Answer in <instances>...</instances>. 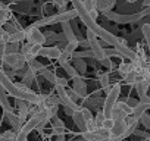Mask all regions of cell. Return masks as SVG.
<instances>
[{"instance_id":"cell-1","label":"cell","mask_w":150,"mask_h":141,"mask_svg":"<svg viewBox=\"0 0 150 141\" xmlns=\"http://www.w3.org/2000/svg\"><path fill=\"white\" fill-rule=\"evenodd\" d=\"M71 3L74 5V9L78 12V18L81 19L83 25H84L88 31H91L97 38L103 40L105 43H108V44H110V46H115V44H118V43L124 41L122 38H119V37L113 35V34H112V32H109L108 30L102 28V27L96 22V19H93V18H91V15L84 9V6H83V3H81V0H71Z\"/></svg>"},{"instance_id":"cell-2","label":"cell","mask_w":150,"mask_h":141,"mask_svg":"<svg viewBox=\"0 0 150 141\" xmlns=\"http://www.w3.org/2000/svg\"><path fill=\"white\" fill-rule=\"evenodd\" d=\"M0 85L6 90L8 94H11V96L15 97V99L27 100V102H30L31 104H35V106H37V103H38V100H40V94L34 93L33 90H30V88L22 90V88H19L18 84H15V82L8 77V74L3 70L2 66H0Z\"/></svg>"},{"instance_id":"cell-3","label":"cell","mask_w":150,"mask_h":141,"mask_svg":"<svg viewBox=\"0 0 150 141\" xmlns=\"http://www.w3.org/2000/svg\"><path fill=\"white\" fill-rule=\"evenodd\" d=\"M78 18V12L75 9H71V11H62V12H57L54 15H49V16H44L41 19H38L37 22L33 24V27L35 28H41V27H46V25H53V24H63V22H71L72 19Z\"/></svg>"},{"instance_id":"cell-4","label":"cell","mask_w":150,"mask_h":141,"mask_svg":"<svg viewBox=\"0 0 150 141\" xmlns=\"http://www.w3.org/2000/svg\"><path fill=\"white\" fill-rule=\"evenodd\" d=\"M121 96V84H113L109 90H108V94H106V99L103 102V106H102V112L105 115V118H110V112L113 109V106L116 104L118 99Z\"/></svg>"},{"instance_id":"cell-5","label":"cell","mask_w":150,"mask_h":141,"mask_svg":"<svg viewBox=\"0 0 150 141\" xmlns=\"http://www.w3.org/2000/svg\"><path fill=\"white\" fill-rule=\"evenodd\" d=\"M105 18H108L109 21H113L116 24H135L138 22L141 18H144L141 15V12H135V13H129V15H122V13H116L112 11L103 12Z\"/></svg>"},{"instance_id":"cell-6","label":"cell","mask_w":150,"mask_h":141,"mask_svg":"<svg viewBox=\"0 0 150 141\" xmlns=\"http://www.w3.org/2000/svg\"><path fill=\"white\" fill-rule=\"evenodd\" d=\"M81 137L84 138V141H110V131L103 126H96L93 131H83Z\"/></svg>"},{"instance_id":"cell-7","label":"cell","mask_w":150,"mask_h":141,"mask_svg":"<svg viewBox=\"0 0 150 141\" xmlns=\"http://www.w3.org/2000/svg\"><path fill=\"white\" fill-rule=\"evenodd\" d=\"M3 63H5L6 66H9L11 69H15V70L24 69V66L27 65V62H25V57H24V54H22L21 51L5 54Z\"/></svg>"},{"instance_id":"cell-8","label":"cell","mask_w":150,"mask_h":141,"mask_svg":"<svg viewBox=\"0 0 150 141\" xmlns=\"http://www.w3.org/2000/svg\"><path fill=\"white\" fill-rule=\"evenodd\" d=\"M25 34H27V37H25L27 43L34 44V46H44L46 44V37L40 31V28H35V27L31 25L25 30Z\"/></svg>"},{"instance_id":"cell-9","label":"cell","mask_w":150,"mask_h":141,"mask_svg":"<svg viewBox=\"0 0 150 141\" xmlns=\"http://www.w3.org/2000/svg\"><path fill=\"white\" fill-rule=\"evenodd\" d=\"M54 88H56V96H57V99H59V103L63 106V107H69V109H72L74 112L75 110H80V107L81 106H78L77 104V102H74L69 96H68V93H66V88L65 87H60V85H54Z\"/></svg>"},{"instance_id":"cell-10","label":"cell","mask_w":150,"mask_h":141,"mask_svg":"<svg viewBox=\"0 0 150 141\" xmlns=\"http://www.w3.org/2000/svg\"><path fill=\"white\" fill-rule=\"evenodd\" d=\"M87 41H88V44H90V50H91L93 54H94V59H97L99 62L103 60V59L106 57L105 53H103V47H102L99 38H97L91 31H88V30H87Z\"/></svg>"},{"instance_id":"cell-11","label":"cell","mask_w":150,"mask_h":141,"mask_svg":"<svg viewBox=\"0 0 150 141\" xmlns=\"http://www.w3.org/2000/svg\"><path fill=\"white\" fill-rule=\"evenodd\" d=\"M113 49L116 50V53H118V56H119V57L129 59V62H131V63L137 62V60L141 57V56H138V54H137V51H134L132 49H129V47L127 46V43H125V41H121V43L115 44V46H113Z\"/></svg>"},{"instance_id":"cell-12","label":"cell","mask_w":150,"mask_h":141,"mask_svg":"<svg viewBox=\"0 0 150 141\" xmlns=\"http://www.w3.org/2000/svg\"><path fill=\"white\" fill-rule=\"evenodd\" d=\"M60 53H62V50L57 46H41L40 47V51H38V56L57 60L59 56H60Z\"/></svg>"},{"instance_id":"cell-13","label":"cell","mask_w":150,"mask_h":141,"mask_svg":"<svg viewBox=\"0 0 150 141\" xmlns=\"http://www.w3.org/2000/svg\"><path fill=\"white\" fill-rule=\"evenodd\" d=\"M74 91L78 94L80 99H86L87 97V84L83 81L81 75L74 78Z\"/></svg>"},{"instance_id":"cell-14","label":"cell","mask_w":150,"mask_h":141,"mask_svg":"<svg viewBox=\"0 0 150 141\" xmlns=\"http://www.w3.org/2000/svg\"><path fill=\"white\" fill-rule=\"evenodd\" d=\"M16 104H18V109H19L18 116H19V119H21L22 125H24V122L27 121V118H28V115H30V107H31V106H28V104H31V103H30V102H27V100L16 99Z\"/></svg>"},{"instance_id":"cell-15","label":"cell","mask_w":150,"mask_h":141,"mask_svg":"<svg viewBox=\"0 0 150 141\" xmlns=\"http://www.w3.org/2000/svg\"><path fill=\"white\" fill-rule=\"evenodd\" d=\"M5 115H6V118H8V122L11 123L12 129L18 132V131L22 128V122H21L19 116H18V115H15L12 110H5Z\"/></svg>"},{"instance_id":"cell-16","label":"cell","mask_w":150,"mask_h":141,"mask_svg":"<svg viewBox=\"0 0 150 141\" xmlns=\"http://www.w3.org/2000/svg\"><path fill=\"white\" fill-rule=\"evenodd\" d=\"M62 31H63V38H65L68 43L78 40L77 35H75V31H74L72 25H71L69 22H63V24H62Z\"/></svg>"},{"instance_id":"cell-17","label":"cell","mask_w":150,"mask_h":141,"mask_svg":"<svg viewBox=\"0 0 150 141\" xmlns=\"http://www.w3.org/2000/svg\"><path fill=\"white\" fill-rule=\"evenodd\" d=\"M150 109V103H144V102H138V104L132 109V116L135 118V119H138L140 121V118L147 112Z\"/></svg>"},{"instance_id":"cell-18","label":"cell","mask_w":150,"mask_h":141,"mask_svg":"<svg viewBox=\"0 0 150 141\" xmlns=\"http://www.w3.org/2000/svg\"><path fill=\"white\" fill-rule=\"evenodd\" d=\"M115 5H116V0H96V9L100 12L112 11Z\"/></svg>"},{"instance_id":"cell-19","label":"cell","mask_w":150,"mask_h":141,"mask_svg":"<svg viewBox=\"0 0 150 141\" xmlns=\"http://www.w3.org/2000/svg\"><path fill=\"white\" fill-rule=\"evenodd\" d=\"M134 85H135V91H137V94H138L140 99H143L144 96H147V91H149L150 85H149L146 81H143V80H137V82H135Z\"/></svg>"},{"instance_id":"cell-20","label":"cell","mask_w":150,"mask_h":141,"mask_svg":"<svg viewBox=\"0 0 150 141\" xmlns=\"http://www.w3.org/2000/svg\"><path fill=\"white\" fill-rule=\"evenodd\" d=\"M27 66H28V69L31 70V72H33L35 77H37L38 74H41V70L46 68V66H44L43 63H40L37 59H33L31 62H28V63H27Z\"/></svg>"},{"instance_id":"cell-21","label":"cell","mask_w":150,"mask_h":141,"mask_svg":"<svg viewBox=\"0 0 150 141\" xmlns=\"http://www.w3.org/2000/svg\"><path fill=\"white\" fill-rule=\"evenodd\" d=\"M72 119H74L75 125L78 126V129H81V132L87 129V126H86V121H84V118H83V115H81V112H80V110H75V112H74Z\"/></svg>"},{"instance_id":"cell-22","label":"cell","mask_w":150,"mask_h":141,"mask_svg":"<svg viewBox=\"0 0 150 141\" xmlns=\"http://www.w3.org/2000/svg\"><path fill=\"white\" fill-rule=\"evenodd\" d=\"M0 106L3 107V110H12L11 103H9L8 93H6V90H5L2 85H0Z\"/></svg>"},{"instance_id":"cell-23","label":"cell","mask_w":150,"mask_h":141,"mask_svg":"<svg viewBox=\"0 0 150 141\" xmlns=\"http://www.w3.org/2000/svg\"><path fill=\"white\" fill-rule=\"evenodd\" d=\"M25 37H27L25 30H18V31H15V32H12V34H11L9 43H19V44H21V43H24Z\"/></svg>"},{"instance_id":"cell-24","label":"cell","mask_w":150,"mask_h":141,"mask_svg":"<svg viewBox=\"0 0 150 141\" xmlns=\"http://www.w3.org/2000/svg\"><path fill=\"white\" fill-rule=\"evenodd\" d=\"M9 19H11V11H9V8H6V6H3L2 3H0V27H3Z\"/></svg>"},{"instance_id":"cell-25","label":"cell","mask_w":150,"mask_h":141,"mask_svg":"<svg viewBox=\"0 0 150 141\" xmlns=\"http://www.w3.org/2000/svg\"><path fill=\"white\" fill-rule=\"evenodd\" d=\"M74 68L77 69L80 75H84L87 70V63L84 62V59H74Z\"/></svg>"},{"instance_id":"cell-26","label":"cell","mask_w":150,"mask_h":141,"mask_svg":"<svg viewBox=\"0 0 150 141\" xmlns=\"http://www.w3.org/2000/svg\"><path fill=\"white\" fill-rule=\"evenodd\" d=\"M93 57H94V54H93V51L90 49L88 50H83V51L75 50L72 53V59H93Z\"/></svg>"},{"instance_id":"cell-27","label":"cell","mask_w":150,"mask_h":141,"mask_svg":"<svg viewBox=\"0 0 150 141\" xmlns=\"http://www.w3.org/2000/svg\"><path fill=\"white\" fill-rule=\"evenodd\" d=\"M141 32L144 35V40L147 43V49H149V62H150V24H144L141 27Z\"/></svg>"},{"instance_id":"cell-28","label":"cell","mask_w":150,"mask_h":141,"mask_svg":"<svg viewBox=\"0 0 150 141\" xmlns=\"http://www.w3.org/2000/svg\"><path fill=\"white\" fill-rule=\"evenodd\" d=\"M137 80H140V77H138V72L134 69V70H131L129 74H127L125 77H124V81L128 84V85H134L135 82H137Z\"/></svg>"},{"instance_id":"cell-29","label":"cell","mask_w":150,"mask_h":141,"mask_svg":"<svg viewBox=\"0 0 150 141\" xmlns=\"http://www.w3.org/2000/svg\"><path fill=\"white\" fill-rule=\"evenodd\" d=\"M118 70H119V74L122 75V77H125L127 74H129L131 70H134V66H132V63L131 62H124V63H121L119 66H118Z\"/></svg>"},{"instance_id":"cell-30","label":"cell","mask_w":150,"mask_h":141,"mask_svg":"<svg viewBox=\"0 0 150 141\" xmlns=\"http://www.w3.org/2000/svg\"><path fill=\"white\" fill-rule=\"evenodd\" d=\"M16 135H18L16 131L9 129V131H6V132H3L2 135H0V141H15L16 140Z\"/></svg>"},{"instance_id":"cell-31","label":"cell","mask_w":150,"mask_h":141,"mask_svg":"<svg viewBox=\"0 0 150 141\" xmlns=\"http://www.w3.org/2000/svg\"><path fill=\"white\" fill-rule=\"evenodd\" d=\"M62 68L65 69V72L68 74V77H71L72 80H74L75 77H78V75H80V74L77 72V69H75V68H74V65H71L69 62H68V63H65V65H63Z\"/></svg>"},{"instance_id":"cell-32","label":"cell","mask_w":150,"mask_h":141,"mask_svg":"<svg viewBox=\"0 0 150 141\" xmlns=\"http://www.w3.org/2000/svg\"><path fill=\"white\" fill-rule=\"evenodd\" d=\"M19 49H21V44L19 43H6L5 44V53L6 54L16 53V51H19Z\"/></svg>"},{"instance_id":"cell-33","label":"cell","mask_w":150,"mask_h":141,"mask_svg":"<svg viewBox=\"0 0 150 141\" xmlns=\"http://www.w3.org/2000/svg\"><path fill=\"white\" fill-rule=\"evenodd\" d=\"M99 80H100V85H102L103 90H109V88H110V78H109V74H108V72L102 74V75L99 77Z\"/></svg>"},{"instance_id":"cell-34","label":"cell","mask_w":150,"mask_h":141,"mask_svg":"<svg viewBox=\"0 0 150 141\" xmlns=\"http://www.w3.org/2000/svg\"><path fill=\"white\" fill-rule=\"evenodd\" d=\"M71 59H72V54L68 53L66 50H62V53H60V56H59V59H57V63H59L60 66H63V65L68 63Z\"/></svg>"},{"instance_id":"cell-35","label":"cell","mask_w":150,"mask_h":141,"mask_svg":"<svg viewBox=\"0 0 150 141\" xmlns=\"http://www.w3.org/2000/svg\"><path fill=\"white\" fill-rule=\"evenodd\" d=\"M81 3H83L84 9H86L88 13H91L93 11H97V9H96V0H81Z\"/></svg>"},{"instance_id":"cell-36","label":"cell","mask_w":150,"mask_h":141,"mask_svg":"<svg viewBox=\"0 0 150 141\" xmlns=\"http://www.w3.org/2000/svg\"><path fill=\"white\" fill-rule=\"evenodd\" d=\"M40 75H43V78H44L46 81H49V82H53V84H54L56 75L52 72V70H49V69H46V68H44V69L41 70V74H40Z\"/></svg>"},{"instance_id":"cell-37","label":"cell","mask_w":150,"mask_h":141,"mask_svg":"<svg viewBox=\"0 0 150 141\" xmlns=\"http://www.w3.org/2000/svg\"><path fill=\"white\" fill-rule=\"evenodd\" d=\"M80 112H81V115H83V118H84V121H86V125H87L88 121H91V119L94 118L93 113H91L87 107H80Z\"/></svg>"},{"instance_id":"cell-38","label":"cell","mask_w":150,"mask_h":141,"mask_svg":"<svg viewBox=\"0 0 150 141\" xmlns=\"http://www.w3.org/2000/svg\"><path fill=\"white\" fill-rule=\"evenodd\" d=\"M77 49H78V40H75V41H69L63 50H66L68 53H71V54H72V53H74L75 50H77Z\"/></svg>"},{"instance_id":"cell-39","label":"cell","mask_w":150,"mask_h":141,"mask_svg":"<svg viewBox=\"0 0 150 141\" xmlns=\"http://www.w3.org/2000/svg\"><path fill=\"white\" fill-rule=\"evenodd\" d=\"M113 123H115V119H112V118H105V121H103L102 126H103V128H106L108 131H110V129L113 128Z\"/></svg>"},{"instance_id":"cell-40","label":"cell","mask_w":150,"mask_h":141,"mask_svg":"<svg viewBox=\"0 0 150 141\" xmlns=\"http://www.w3.org/2000/svg\"><path fill=\"white\" fill-rule=\"evenodd\" d=\"M52 126H53V128H65V123H63L62 119H59V118L56 116V118L52 119Z\"/></svg>"},{"instance_id":"cell-41","label":"cell","mask_w":150,"mask_h":141,"mask_svg":"<svg viewBox=\"0 0 150 141\" xmlns=\"http://www.w3.org/2000/svg\"><path fill=\"white\" fill-rule=\"evenodd\" d=\"M140 122L147 128V129H150V115H147V113H144L141 118H140Z\"/></svg>"},{"instance_id":"cell-42","label":"cell","mask_w":150,"mask_h":141,"mask_svg":"<svg viewBox=\"0 0 150 141\" xmlns=\"http://www.w3.org/2000/svg\"><path fill=\"white\" fill-rule=\"evenodd\" d=\"M103 53L106 57H112V56H118L116 50L115 49H110V47H103Z\"/></svg>"},{"instance_id":"cell-43","label":"cell","mask_w":150,"mask_h":141,"mask_svg":"<svg viewBox=\"0 0 150 141\" xmlns=\"http://www.w3.org/2000/svg\"><path fill=\"white\" fill-rule=\"evenodd\" d=\"M54 85H60V87H68V81L65 80V78H62V77H56V80H54Z\"/></svg>"},{"instance_id":"cell-44","label":"cell","mask_w":150,"mask_h":141,"mask_svg":"<svg viewBox=\"0 0 150 141\" xmlns=\"http://www.w3.org/2000/svg\"><path fill=\"white\" fill-rule=\"evenodd\" d=\"M94 121H96L97 126H102V123H103V121H105V115H103V112H102V110L94 116Z\"/></svg>"},{"instance_id":"cell-45","label":"cell","mask_w":150,"mask_h":141,"mask_svg":"<svg viewBox=\"0 0 150 141\" xmlns=\"http://www.w3.org/2000/svg\"><path fill=\"white\" fill-rule=\"evenodd\" d=\"M66 93H68V96H69L74 102H77V100L80 99V97H78V94L74 91V88H68V87H66Z\"/></svg>"},{"instance_id":"cell-46","label":"cell","mask_w":150,"mask_h":141,"mask_svg":"<svg viewBox=\"0 0 150 141\" xmlns=\"http://www.w3.org/2000/svg\"><path fill=\"white\" fill-rule=\"evenodd\" d=\"M100 63L105 66V68H108V69H110L112 66H113V63H112V60H110V57H105L103 60H100Z\"/></svg>"},{"instance_id":"cell-47","label":"cell","mask_w":150,"mask_h":141,"mask_svg":"<svg viewBox=\"0 0 150 141\" xmlns=\"http://www.w3.org/2000/svg\"><path fill=\"white\" fill-rule=\"evenodd\" d=\"M27 138H28V135H27L25 132L18 131V135H16V140H15V141H27Z\"/></svg>"},{"instance_id":"cell-48","label":"cell","mask_w":150,"mask_h":141,"mask_svg":"<svg viewBox=\"0 0 150 141\" xmlns=\"http://www.w3.org/2000/svg\"><path fill=\"white\" fill-rule=\"evenodd\" d=\"M125 103H127V104H128L129 107H132V109H134V107H135V106L138 104V102H137V100H134V99H128V100H127Z\"/></svg>"},{"instance_id":"cell-49","label":"cell","mask_w":150,"mask_h":141,"mask_svg":"<svg viewBox=\"0 0 150 141\" xmlns=\"http://www.w3.org/2000/svg\"><path fill=\"white\" fill-rule=\"evenodd\" d=\"M54 135H65V128H53Z\"/></svg>"},{"instance_id":"cell-50","label":"cell","mask_w":150,"mask_h":141,"mask_svg":"<svg viewBox=\"0 0 150 141\" xmlns=\"http://www.w3.org/2000/svg\"><path fill=\"white\" fill-rule=\"evenodd\" d=\"M143 5H144V8H149V6H150V0H144Z\"/></svg>"},{"instance_id":"cell-51","label":"cell","mask_w":150,"mask_h":141,"mask_svg":"<svg viewBox=\"0 0 150 141\" xmlns=\"http://www.w3.org/2000/svg\"><path fill=\"white\" fill-rule=\"evenodd\" d=\"M72 141H84V138H83V137H80V138H75V140H72Z\"/></svg>"},{"instance_id":"cell-52","label":"cell","mask_w":150,"mask_h":141,"mask_svg":"<svg viewBox=\"0 0 150 141\" xmlns=\"http://www.w3.org/2000/svg\"><path fill=\"white\" fill-rule=\"evenodd\" d=\"M0 135H2V134H0Z\"/></svg>"}]
</instances>
